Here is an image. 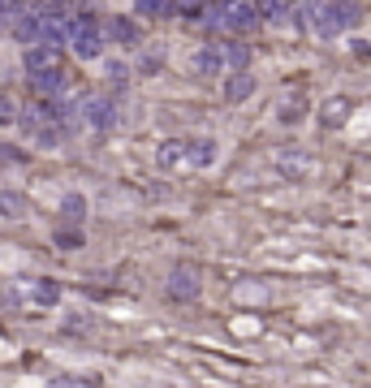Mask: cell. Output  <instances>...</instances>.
Returning <instances> with one entry per match:
<instances>
[{"label": "cell", "mask_w": 371, "mask_h": 388, "mask_svg": "<svg viewBox=\"0 0 371 388\" xmlns=\"http://www.w3.org/2000/svg\"><path fill=\"white\" fill-rule=\"evenodd\" d=\"M199 22L207 30H224V35H251L259 26V9L246 0H207L199 5Z\"/></svg>", "instance_id": "obj_1"}, {"label": "cell", "mask_w": 371, "mask_h": 388, "mask_svg": "<svg viewBox=\"0 0 371 388\" xmlns=\"http://www.w3.org/2000/svg\"><path fill=\"white\" fill-rule=\"evenodd\" d=\"M359 22H363V5H359V0H324L319 9H311V26L324 39L341 35V30H354Z\"/></svg>", "instance_id": "obj_2"}, {"label": "cell", "mask_w": 371, "mask_h": 388, "mask_svg": "<svg viewBox=\"0 0 371 388\" xmlns=\"http://www.w3.org/2000/svg\"><path fill=\"white\" fill-rule=\"evenodd\" d=\"M74 43V52L83 56V61H95L104 52V30H100V18L95 13H78V18H70V39Z\"/></svg>", "instance_id": "obj_3"}, {"label": "cell", "mask_w": 371, "mask_h": 388, "mask_svg": "<svg viewBox=\"0 0 371 388\" xmlns=\"http://www.w3.org/2000/svg\"><path fill=\"white\" fill-rule=\"evenodd\" d=\"M203 294V272L195 263H177L169 272V298L173 302H195Z\"/></svg>", "instance_id": "obj_4"}, {"label": "cell", "mask_w": 371, "mask_h": 388, "mask_svg": "<svg viewBox=\"0 0 371 388\" xmlns=\"http://www.w3.org/2000/svg\"><path fill=\"white\" fill-rule=\"evenodd\" d=\"M47 69H61V47H47V43L26 47V74H47Z\"/></svg>", "instance_id": "obj_5"}, {"label": "cell", "mask_w": 371, "mask_h": 388, "mask_svg": "<svg viewBox=\"0 0 371 388\" xmlns=\"http://www.w3.org/2000/svg\"><path fill=\"white\" fill-rule=\"evenodd\" d=\"M78 112H83L87 125H95V129H108L112 121H117V117H112V100H104V95H87Z\"/></svg>", "instance_id": "obj_6"}, {"label": "cell", "mask_w": 371, "mask_h": 388, "mask_svg": "<svg viewBox=\"0 0 371 388\" xmlns=\"http://www.w3.org/2000/svg\"><path fill=\"white\" fill-rule=\"evenodd\" d=\"M195 69H199L203 78H216V74L224 69V52H220L216 43H203L199 52H195Z\"/></svg>", "instance_id": "obj_7"}, {"label": "cell", "mask_w": 371, "mask_h": 388, "mask_svg": "<svg viewBox=\"0 0 371 388\" xmlns=\"http://www.w3.org/2000/svg\"><path fill=\"white\" fill-rule=\"evenodd\" d=\"M186 160H190L195 169H207V164L216 160V138H190V142H186Z\"/></svg>", "instance_id": "obj_8"}, {"label": "cell", "mask_w": 371, "mask_h": 388, "mask_svg": "<svg viewBox=\"0 0 371 388\" xmlns=\"http://www.w3.org/2000/svg\"><path fill=\"white\" fill-rule=\"evenodd\" d=\"M13 35H18L22 43H30V47H35V43L43 39V9H39V13H26V18H18Z\"/></svg>", "instance_id": "obj_9"}, {"label": "cell", "mask_w": 371, "mask_h": 388, "mask_svg": "<svg viewBox=\"0 0 371 388\" xmlns=\"http://www.w3.org/2000/svg\"><path fill=\"white\" fill-rule=\"evenodd\" d=\"M251 91H255V78H251L246 69H237V74L229 78V83H224V100H229V104H242Z\"/></svg>", "instance_id": "obj_10"}, {"label": "cell", "mask_w": 371, "mask_h": 388, "mask_svg": "<svg viewBox=\"0 0 371 388\" xmlns=\"http://www.w3.org/2000/svg\"><path fill=\"white\" fill-rule=\"evenodd\" d=\"M108 35L117 39V43H125V47H138V39H142L130 18H108Z\"/></svg>", "instance_id": "obj_11"}, {"label": "cell", "mask_w": 371, "mask_h": 388, "mask_svg": "<svg viewBox=\"0 0 371 388\" xmlns=\"http://www.w3.org/2000/svg\"><path fill=\"white\" fill-rule=\"evenodd\" d=\"M30 87H35L39 95H56V91H65V74H61V69H47V74H30Z\"/></svg>", "instance_id": "obj_12"}, {"label": "cell", "mask_w": 371, "mask_h": 388, "mask_svg": "<svg viewBox=\"0 0 371 388\" xmlns=\"http://www.w3.org/2000/svg\"><path fill=\"white\" fill-rule=\"evenodd\" d=\"M26 216V199L18 190H0V220H18Z\"/></svg>", "instance_id": "obj_13"}, {"label": "cell", "mask_w": 371, "mask_h": 388, "mask_svg": "<svg viewBox=\"0 0 371 388\" xmlns=\"http://www.w3.org/2000/svg\"><path fill=\"white\" fill-rule=\"evenodd\" d=\"M346 117H350V100H328L324 112H319V125H324V129H337Z\"/></svg>", "instance_id": "obj_14"}, {"label": "cell", "mask_w": 371, "mask_h": 388, "mask_svg": "<svg viewBox=\"0 0 371 388\" xmlns=\"http://www.w3.org/2000/svg\"><path fill=\"white\" fill-rule=\"evenodd\" d=\"M156 160H160V169H173L177 160H186V142H177V138H169V142H160V151H156Z\"/></svg>", "instance_id": "obj_15"}, {"label": "cell", "mask_w": 371, "mask_h": 388, "mask_svg": "<svg viewBox=\"0 0 371 388\" xmlns=\"http://www.w3.org/2000/svg\"><path fill=\"white\" fill-rule=\"evenodd\" d=\"M220 52H224V65H233V69H246L251 65V47H242V43H224Z\"/></svg>", "instance_id": "obj_16"}, {"label": "cell", "mask_w": 371, "mask_h": 388, "mask_svg": "<svg viewBox=\"0 0 371 388\" xmlns=\"http://www.w3.org/2000/svg\"><path fill=\"white\" fill-rule=\"evenodd\" d=\"M61 216L78 224V220L87 216V199H83V194H65V203H61Z\"/></svg>", "instance_id": "obj_17"}, {"label": "cell", "mask_w": 371, "mask_h": 388, "mask_svg": "<svg viewBox=\"0 0 371 388\" xmlns=\"http://www.w3.org/2000/svg\"><path fill=\"white\" fill-rule=\"evenodd\" d=\"M134 9L147 13V18H165V13H173L177 5H173V0H134Z\"/></svg>", "instance_id": "obj_18"}, {"label": "cell", "mask_w": 371, "mask_h": 388, "mask_svg": "<svg viewBox=\"0 0 371 388\" xmlns=\"http://www.w3.org/2000/svg\"><path fill=\"white\" fill-rule=\"evenodd\" d=\"M56 298H61V285L56 281H35V302L39 306H52Z\"/></svg>", "instance_id": "obj_19"}, {"label": "cell", "mask_w": 371, "mask_h": 388, "mask_svg": "<svg viewBox=\"0 0 371 388\" xmlns=\"http://www.w3.org/2000/svg\"><path fill=\"white\" fill-rule=\"evenodd\" d=\"M298 0H255V9L259 13H268V18H277V13H285V9H294Z\"/></svg>", "instance_id": "obj_20"}, {"label": "cell", "mask_w": 371, "mask_h": 388, "mask_svg": "<svg viewBox=\"0 0 371 388\" xmlns=\"http://www.w3.org/2000/svg\"><path fill=\"white\" fill-rule=\"evenodd\" d=\"M13 112H18V108H13V100H9V95H0V125L13 121Z\"/></svg>", "instance_id": "obj_21"}, {"label": "cell", "mask_w": 371, "mask_h": 388, "mask_svg": "<svg viewBox=\"0 0 371 388\" xmlns=\"http://www.w3.org/2000/svg\"><path fill=\"white\" fill-rule=\"evenodd\" d=\"M108 78H112V83H125V78H130V69H125V65H108Z\"/></svg>", "instance_id": "obj_22"}, {"label": "cell", "mask_w": 371, "mask_h": 388, "mask_svg": "<svg viewBox=\"0 0 371 388\" xmlns=\"http://www.w3.org/2000/svg\"><path fill=\"white\" fill-rule=\"evenodd\" d=\"M56 241H61V246H78V241H83V233H65V229H61Z\"/></svg>", "instance_id": "obj_23"}, {"label": "cell", "mask_w": 371, "mask_h": 388, "mask_svg": "<svg viewBox=\"0 0 371 388\" xmlns=\"http://www.w3.org/2000/svg\"><path fill=\"white\" fill-rule=\"evenodd\" d=\"M0 302H5V306H18L22 294H18V289H5V294H0Z\"/></svg>", "instance_id": "obj_24"}]
</instances>
